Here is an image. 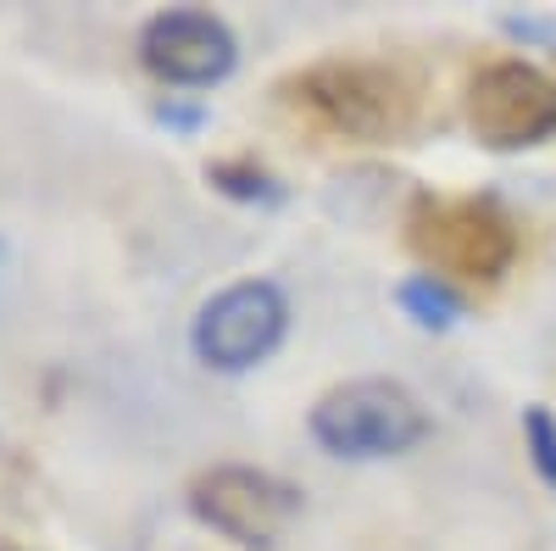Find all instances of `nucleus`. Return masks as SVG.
<instances>
[{"instance_id": "obj_1", "label": "nucleus", "mask_w": 556, "mask_h": 551, "mask_svg": "<svg viewBox=\"0 0 556 551\" xmlns=\"http://www.w3.org/2000/svg\"><path fill=\"white\" fill-rule=\"evenodd\" d=\"M285 107H295L306 123L340 134V140L384 146L401 140L417 117V89L390 62H362V57H329L290 73L278 84Z\"/></svg>"}, {"instance_id": "obj_2", "label": "nucleus", "mask_w": 556, "mask_h": 551, "mask_svg": "<svg viewBox=\"0 0 556 551\" xmlns=\"http://www.w3.org/2000/svg\"><path fill=\"white\" fill-rule=\"evenodd\" d=\"M406 246L445 285H495L518 262V223L490 196H417L406 212Z\"/></svg>"}, {"instance_id": "obj_3", "label": "nucleus", "mask_w": 556, "mask_h": 551, "mask_svg": "<svg viewBox=\"0 0 556 551\" xmlns=\"http://www.w3.org/2000/svg\"><path fill=\"white\" fill-rule=\"evenodd\" d=\"M306 429L329 456L379 463V456H401L429 440V406L401 379H345L312 401Z\"/></svg>"}, {"instance_id": "obj_4", "label": "nucleus", "mask_w": 556, "mask_h": 551, "mask_svg": "<svg viewBox=\"0 0 556 551\" xmlns=\"http://www.w3.org/2000/svg\"><path fill=\"white\" fill-rule=\"evenodd\" d=\"M184 501L212 535L235 540L245 551H273L285 540V529L301 518V485L278 479L267 468H245V463H217L195 474Z\"/></svg>"}, {"instance_id": "obj_5", "label": "nucleus", "mask_w": 556, "mask_h": 551, "mask_svg": "<svg viewBox=\"0 0 556 551\" xmlns=\"http://www.w3.org/2000/svg\"><path fill=\"white\" fill-rule=\"evenodd\" d=\"M462 117H468L479 146L529 151L556 134V78H545L534 62H518V57L490 62L468 78Z\"/></svg>"}, {"instance_id": "obj_6", "label": "nucleus", "mask_w": 556, "mask_h": 551, "mask_svg": "<svg viewBox=\"0 0 556 551\" xmlns=\"http://www.w3.org/2000/svg\"><path fill=\"white\" fill-rule=\"evenodd\" d=\"M290 329V301L273 279H245L217 290L190 324V346L212 374H251Z\"/></svg>"}, {"instance_id": "obj_7", "label": "nucleus", "mask_w": 556, "mask_h": 551, "mask_svg": "<svg viewBox=\"0 0 556 551\" xmlns=\"http://www.w3.org/2000/svg\"><path fill=\"white\" fill-rule=\"evenodd\" d=\"M235 62H240V39L217 12L173 7V12L146 17V28H139V67L162 84L206 89L235 73Z\"/></svg>"}, {"instance_id": "obj_8", "label": "nucleus", "mask_w": 556, "mask_h": 551, "mask_svg": "<svg viewBox=\"0 0 556 551\" xmlns=\"http://www.w3.org/2000/svg\"><path fill=\"white\" fill-rule=\"evenodd\" d=\"M395 301H401V312L412 317L417 329H456L462 324V296H456V285H445V279H434V273H412V279H401L395 285Z\"/></svg>"}, {"instance_id": "obj_9", "label": "nucleus", "mask_w": 556, "mask_h": 551, "mask_svg": "<svg viewBox=\"0 0 556 551\" xmlns=\"http://www.w3.org/2000/svg\"><path fill=\"white\" fill-rule=\"evenodd\" d=\"M206 184L217 196H228V201H245V206H285V184H278L262 162H251V156H228V162H212L206 167Z\"/></svg>"}, {"instance_id": "obj_10", "label": "nucleus", "mask_w": 556, "mask_h": 551, "mask_svg": "<svg viewBox=\"0 0 556 551\" xmlns=\"http://www.w3.org/2000/svg\"><path fill=\"white\" fill-rule=\"evenodd\" d=\"M523 446H529V463H534L540 485L556 496V418H551V406L523 412Z\"/></svg>"}, {"instance_id": "obj_11", "label": "nucleus", "mask_w": 556, "mask_h": 551, "mask_svg": "<svg viewBox=\"0 0 556 551\" xmlns=\"http://www.w3.org/2000/svg\"><path fill=\"white\" fill-rule=\"evenodd\" d=\"M156 117H162L167 128H178V134H195V128L206 123V107H184L178 96H167V101L156 107Z\"/></svg>"}, {"instance_id": "obj_12", "label": "nucleus", "mask_w": 556, "mask_h": 551, "mask_svg": "<svg viewBox=\"0 0 556 551\" xmlns=\"http://www.w3.org/2000/svg\"><path fill=\"white\" fill-rule=\"evenodd\" d=\"M0 273H7V246H0Z\"/></svg>"}]
</instances>
